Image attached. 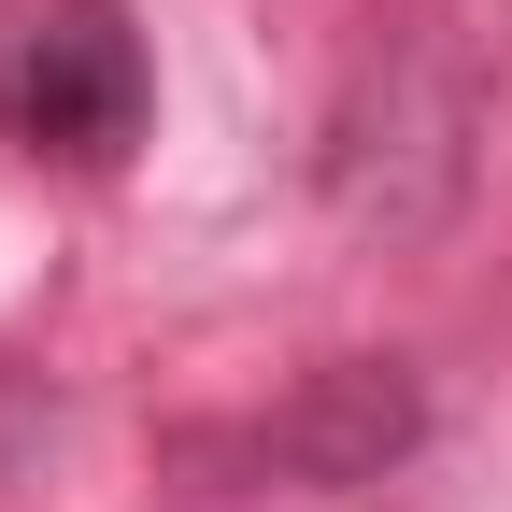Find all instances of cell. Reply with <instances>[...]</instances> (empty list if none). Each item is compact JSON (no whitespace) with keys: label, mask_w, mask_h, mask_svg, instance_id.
I'll return each instance as SVG.
<instances>
[{"label":"cell","mask_w":512,"mask_h":512,"mask_svg":"<svg viewBox=\"0 0 512 512\" xmlns=\"http://www.w3.org/2000/svg\"><path fill=\"white\" fill-rule=\"evenodd\" d=\"M456 185H470V57H456V29H441L427 0H399V15H370L356 57H342L328 200L356 228H427Z\"/></svg>","instance_id":"cell-1"},{"label":"cell","mask_w":512,"mask_h":512,"mask_svg":"<svg viewBox=\"0 0 512 512\" xmlns=\"http://www.w3.org/2000/svg\"><path fill=\"white\" fill-rule=\"evenodd\" d=\"M157 114V57L128 0H0V128L43 157H128Z\"/></svg>","instance_id":"cell-2"},{"label":"cell","mask_w":512,"mask_h":512,"mask_svg":"<svg viewBox=\"0 0 512 512\" xmlns=\"http://www.w3.org/2000/svg\"><path fill=\"white\" fill-rule=\"evenodd\" d=\"M399 441H413V384H399V370H370V356H342V370L285 413V456H299L313 484H356V470L399 456Z\"/></svg>","instance_id":"cell-3"}]
</instances>
